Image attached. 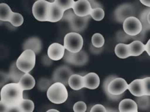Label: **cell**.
I'll list each match as a JSON object with an SVG mask.
<instances>
[{
  "instance_id": "bcb514c9",
  "label": "cell",
  "mask_w": 150,
  "mask_h": 112,
  "mask_svg": "<svg viewBox=\"0 0 150 112\" xmlns=\"http://www.w3.org/2000/svg\"><path fill=\"white\" fill-rule=\"evenodd\" d=\"M46 112H60V111L56 109H49L47 111H46Z\"/></svg>"
},
{
  "instance_id": "d590c367",
  "label": "cell",
  "mask_w": 150,
  "mask_h": 112,
  "mask_svg": "<svg viewBox=\"0 0 150 112\" xmlns=\"http://www.w3.org/2000/svg\"><path fill=\"white\" fill-rule=\"evenodd\" d=\"M74 15V12L73 9H70L67 10H65L64 12V14H63L62 20H66L67 22H69Z\"/></svg>"
},
{
  "instance_id": "e575fe53",
  "label": "cell",
  "mask_w": 150,
  "mask_h": 112,
  "mask_svg": "<svg viewBox=\"0 0 150 112\" xmlns=\"http://www.w3.org/2000/svg\"><path fill=\"white\" fill-rule=\"evenodd\" d=\"M144 91L145 95L150 96V77H146L143 79Z\"/></svg>"
},
{
  "instance_id": "7402d4cb",
  "label": "cell",
  "mask_w": 150,
  "mask_h": 112,
  "mask_svg": "<svg viewBox=\"0 0 150 112\" xmlns=\"http://www.w3.org/2000/svg\"><path fill=\"white\" fill-rule=\"evenodd\" d=\"M115 55L120 58L124 59L131 56L128 44L125 43L117 44L114 49Z\"/></svg>"
},
{
  "instance_id": "cb8c5ba5",
  "label": "cell",
  "mask_w": 150,
  "mask_h": 112,
  "mask_svg": "<svg viewBox=\"0 0 150 112\" xmlns=\"http://www.w3.org/2000/svg\"><path fill=\"white\" fill-rule=\"evenodd\" d=\"M149 12H150V8L144 9V10L139 14V18H138L142 23V32L144 33L147 30H150V24H149L147 19V16Z\"/></svg>"
},
{
  "instance_id": "f546056e",
  "label": "cell",
  "mask_w": 150,
  "mask_h": 112,
  "mask_svg": "<svg viewBox=\"0 0 150 112\" xmlns=\"http://www.w3.org/2000/svg\"><path fill=\"white\" fill-rule=\"evenodd\" d=\"M105 13L103 8H96L91 10L90 13V16L96 21H100L103 19L104 18Z\"/></svg>"
},
{
  "instance_id": "3957f363",
  "label": "cell",
  "mask_w": 150,
  "mask_h": 112,
  "mask_svg": "<svg viewBox=\"0 0 150 112\" xmlns=\"http://www.w3.org/2000/svg\"><path fill=\"white\" fill-rule=\"evenodd\" d=\"M36 61V54L30 50H24L16 61V64L19 69L25 74L31 71Z\"/></svg>"
},
{
  "instance_id": "7a4b0ae2",
  "label": "cell",
  "mask_w": 150,
  "mask_h": 112,
  "mask_svg": "<svg viewBox=\"0 0 150 112\" xmlns=\"http://www.w3.org/2000/svg\"><path fill=\"white\" fill-rule=\"evenodd\" d=\"M48 99L54 104H62L64 103L68 97V92L66 87L62 83H53L47 90Z\"/></svg>"
},
{
  "instance_id": "83f0119b",
  "label": "cell",
  "mask_w": 150,
  "mask_h": 112,
  "mask_svg": "<svg viewBox=\"0 0 150 112\" xmlns=\"http://www.w3.org/2000/svg\"><path fill=\"white\" fill-rule=\"evenodd\" d=\"M53 83H54L52 80L46 78H42L38 81V88L41 91H46L48 90Z\"/></svg>"
},
{
  "instance_id": "f35d334b",
  "label": "cell",
  "mask_w": 150,
  "mask_h": 112,
  "mask_svg": "<svg viewBox=\"0 0 150 112\" xmlns=\"http://www.w3.org/2000/svg\"><path fill=\"white\" fill-rule=\"evenodd\" d=\"M90 5H91V8L92 9H96V8H103V6L98 1H94V0H89L88 1Z\"/></svg>"
},
{
  "instance_id": "ba28073f",
  "label": "cell",
  "mask_w": 150,
  "mask_h": 112,
  "mask_svg": "<svg viewBox=\"0 0 150 112\" xmlns=\"http://www.w3.org/2000/svg\"><path fill=\"white\" fill-rule=\"evenodd\" d=\"M73 74V71L69 66L61 65L54 71L52 79L53 83H62L66 86L69 85V80L70 76Z\"/></svg>"
},
{
  "instance_id": "44dd1931",
  "label": "cell",
  "mask_w": 150,
  "mask_h": 112,
  "mask_svg": "<svg viewBox=\"0 0 150 112\" xmlns=\"http://www.w3.org/2000/svg\"><path fill=\"white\" fill-rule=\"evenodd\" d=\"M23 90H28L33 89L35 85V78L29 73L25 74L18 83Z\"/></svg>"
},
{
  "instance_id": "b9f144b4",
  "label": "cell",
  "mask_w": 150,
  "mask_h": 112,
  "mask_svg": "<svg viewBox=\"0 0 150 112\" xmlns=\"http://www.w3.org/2000/svg\"><path fill=\"white\" fill-rule=\"evenodd\" d=\"M9 108L7 105L0 101V112H8Z\"/></svg>"
},
{
  "instance_id": "9a60e30c",
  "label": "cell",
  "mask_w": 150,
  "mask_h": 112,
  "mask_svg": "<svg viewBox=\"0 0 150 112\" xmlns=\"http://www.w3.org/2000/svg\"><path fill=\"white\" fill-rule=\"evenodd\" d=\"M83 77L84 88L89 89H96L98 87L100 80L97 74L94 72H90L83 76Z\"/></svg>"
},
{
  "instance_id": "7c38bea8",
  "label": "cell",
  "mask_w": 150,
  "mask_h": 112,
  "mask_svg": "<svg viewBox=\"0 0 150 112\" xmlns=\"http://www.w3.org/2000/svg\"><path fill=\"white\" fill-rule=\"evenodd\" d=\"M64 12V10L58 4H57L54 1L52 2L50 7L48 22H57L62 20Z\"/></svg>"
},
{
  "instance_id": "277c9868",
  "label": "cell",
  "mask_w": 150,
  "mask_h": 112,
  "mask_svg": "<svg viewBox=\"0 0 150 112\" xmlns=\"http://www.w3.org/2000/svg\"><path fill=\"white\" fill-rule=\"evenodd\" d=\"M64 47L66 50L73 53L80 51L83 46V38L78 33L70 32L64 37Z\"/></svg>"
},
{
  "instance_id": "1f68e13d",
  "label": "cell",
  "mask_w": 150,
  "mask_h": 112,
  "mask_svg": "<svg viewBox=\"0 0 150 112\" xmlns=\"http://www.w3.org/2000/svg\"><path fill=\"white\" fill-rule=\"evenodd\" d=\"M116 39L120 43H124L128 40L131 39V36L126 34L124 30L119 31L117 33Z\"/></svg>"
},
{
  "instance_id": "4316f807",
  "label": "cell",
  "mask_w": 150,
  "mask_h": 112,
  "mask_svg": "<svg viewBox=\"0 0 150 112\" xmlns=\"http://www.w3.org/2000/svg\"><path fill=\"white\" fill-rule=\"evenodd\" d=\"M23 112H33L35 107L34 103L29 99H23L19 104Z\"/></svg>"
},
{
  "instance_id": "ac0fdd59",
  "label": "cell",
  "mask_w": 150,
  "mask_h": 112,
  "mask_svg": "<svg viewBox=\"0 0 150 112\" xmlns=\"http://www.w3.org/2000/svg\"><path fill=\"white\" fill-rule=\"evenodd\" d=\"M131 56L137 57L140 55L145 51V44L140 40H134L128 44Z\"/></svg>"
},
{
  "instance_id": "d6986e66",
  "label": "cell",
  "mask_w": 150,
  "mask_h": 112,
  "mask_svg": "<svg viewBox=\"0 0 150 112\" xmlns=\"http://www.w3.org/2000/svg\"><path fill=\"white\" fill-rule=\"evenodd\" d=\"M69 86L74 90H79L84 88V77L79 74L72 75L69 80Z\"/></svg>"
},
{
  "instance_id": "30bf717a",
  "label": "cell",
  "mask_w": 150,
  "mask_h": 112,
  "mask_svg": "<svg viewBox=\"0 0 150 112\" xmlns=\"http://www.w3.org/2000/svg\"><path fill=\"white\" fill-rule=\"evenodd\" d=\"M73 10L77 16L84 17L90 15L92 8L88 0H79L75 1Z\"/></svg>"
},
{
  "instance_id": "e0dca14e",
  "label": "cell",
  "mask_w": 150,
  "mask_h": 112,
  "mask_svg": "<svg viewBox=\"0 0 150 112\" xmlns=\"http://www.w3.org/2000/svg\"><path fill=\"white\" fill-rule=\"evenodd\" d=\"M88 56L87 53L84 50H81L77 53L72 52L70 64L81 66L85 65L88 62Z\"/></svg>"
},
{
  "instance_id": "52a82bcc",
  "label": "cell",
  "mask_w": 150,
  "mask_h": 112,
  "mask_svg": "<svg viewBox=\"0 0 150 112\" xmlns=\"http://www.w3.org/2000/svg\"><path fill=\"white\" fill-rule=\"evenodd\" d=\"M135 8L131 4H124L119 5L114 11V18L120 23H123L125 19L135 16Z\"/></svg>"
},
{
  "instance_id": "f1b7e54d",
  "label": "cell",
  "mask_w": 150,
  "mask_h": 112,
  "mask_svg": "<svg viewBox=\"0 0 150 112\" xmlns=\"http://www.w3.org/2000/svg\"><path fill=\"white\" fill-rule=\"evenodd\" d=\"M9 22L15 27H19L23 23V17L19 13L13 12Z\"/></svg>"
},
{
  "instance_id": "ab89813d",
  "label": "cell",
  "mask_w": 150,
  "mask_h": 112,
  "mask_svg": "<svg viewBox=\"0 0 150 112\" xmlns=\"http://www.w3.org/2000/svg\"><path fill=\"white\" fill-rule=\"evenodd\" d=\"M103 48H96L95 47H94L92 44L90 45V51L93 53V54H98L99 53H100L102 50H103Z\"/></svg>"
},
{
  "instance_id": "603a6c76",
  "label": "cell",
  "mask_w": 150,
  "mask_h": 112,
  "mask_svg": "<svg viewBox=\"0 0 150 112\" xmlns=\"http://www.w3.org/2000/svg\"><path fill=\"white\" fill-rule=\"evenodd\" d=\"M13 12L9 5L5 3L0 4V20L3 22H9Z\"/></svg>"
},
{
  "instance_id": "4fadbf2b",
  "label": "cell",
  "mask_w": 150,
  "mask_h": 112,
  "mask_svg": "<svg viewBox=\"0 0 150 112\" xmlns=\"http://www.w3.org/2000/svg\"><path fill=\"white\" fill-rule=\"evenodd\" d=\"M128 89L132 95L136 97H141L145 95L143 79H137L134 80L128 84Z\"/></svg>"
},
{
  "instance_id": "7dc6e473",
  "label": "cell",
  "mask_w": 150,
  "mask_h": 112,
  "mask_svg": "<svg viewBox=\"0 0 150 112\" xmlns=\"http://www.w3.org/2000/svg\"><path fill=\"white\" fill-rule=\"evenodd\" d=\"M147 19H148V22L149 23V24H150V12H149V13L148 14V16H147Z\"/></svg>"
},
{
  "instance_id": "7bdbcfd3",
  "label": "cell",
  "mask_w": 150,
  "mask_h": 112,
  "mask_svg": "<svg viewBox=\"0 0 150 112\" xmlns=\"http://www.w3.org/2000/svg\"><path fill=\"white\" fill-rule=\"evenodd\" d=\"M145 51L150 56V39L145 44Z\"/></svg>"
},
{
  "instance_id": "8fae6325",
  "label": "cell",
  "mask_w": 150,
  "mask_h": 112,
  "mask_svg": "<svg viewBox=\"0 0 150 112\" xmlns=\"http://www.w3.org/2000/svg\"><path fill=\"white\" fill-rule=\"evenodd\" d=\"M65 48L58 43H53L48 47L47 56L53 61H59L63 58Z\"/></svg>"
},
{
  "instance_id": "8d00e7d4",
  "label": "cell",
  "mask_w": 150,
  "mask_h": 112,
  "mask_svg": "<svg viewBox=\"0 0 150 112\" xmlns=\"http://www.w3.org/2000/svg\"><path fill=\"white\" fill-rule=\"evenodd\" d=\"M90 112H107V109L103 105L97 104L91 108Z\"/></svg>"
},
{
  "instance_id": "d6a6232c",
  "label": "cell",
  "mask_w": 150,
  "mask_h": 112,
  "mask_svg": "<svg viewBox=\"0 0 150 112\" xmlns=\"http://www.w3.org/2000/svg\"><path fill=\"white\" fill-rule=\"evenodd\" d=\"M73 109L74 112H86L87 106L84 102L79 101L74 104Z\"/></svg>"
},
{
  "instance_id": "d4e9b609",
  "label": "cell",
  "mask_w": 150,
  "mask_h": 112,
  "mask_svg": "<svg viewBox=\"0 0 150 112\" xmlns=\"http://www.w3.org/2000/svg\"><path fill=\"white\" fill-rule=\"evenodd\" d=\"M135 102L138 108L140 110H146L150 107V97L147 95L137 97Z\"/></svg>"
},
{
  "instance_id": "8992f818",
  "label": "cell",
  "mask_w": 150,
  "mask_h": 112,
  "mask_svg": "<svg viewBox=\"0 0 150 112\" xmlns=\"http://www.w3.org/2000/svg\"><path fill=\"white\" fill-rule=\"evenodd\" d=\"M123 30L130 36H136L139 34L142 30L141 21L135 16H132L125 20L122 23Z\"/></svg>"
},
{
  "instance_id": "484cf974",
  "label": "cell",
  "mask_w": 150,
  "mask_h": 112,
  "mask_svg": "<svg viewBox=\"0 0 150 112\" xmlns=\"http://www.w3.org/2000/svg\"><path fill=\"white\" fill-rule=\"evenodd\" d=\"M104 38L103 36L98 33H95L91 37V44L96 48H102L104 44Z\"/></svg>"
},
{
  "instance_id": "c3c4849f",
  "label": "cell",
  "mask_w": 150,
  "mask_h": 112,
  "mask_svg": "<svg viewBox=\"0 0 150 112\" xmlns=\"http://www.w3.org/2000/svg\"><path fill=\"white\" fill-rule=\"evenodd\" d=\"M137 112H138V111H137Z\"/></svg>"
},
{
  "instance_id": "6da1fadb",
  "label": "cell",
  "mask_w": 150,
  "mask_h": 112,
  "mask_svg": "<svg viewBox=\"0 0 150 112\" xmlns=\"http://www.w3.org/2000/svg\"><path fill=\"white\" fill-rule=\"evenodd\" d=\"M23 89L18 83H9L1 90V100L9 107L18 106L23 99Z\"/></svg>"
},
{
  "instance_id": "4dcf8cb0",
  "label": "cell",
  "mask_w": 150,
  "mask_h": 112,
  "mask_svg": "<svg viewBox=\"0 0 150 112\" xmlns=\"http://www.w3.org/2000/svg\"><path fill=\"white\" fill-rule=\"evenodd\" d=\"M54 1L64 11L70 9H73L75 2V1L73 0H55Z\"/></svg>"
},
{
  "instance_id": "ffe728a7",
  "label": "cell",
  "mask_w": 150,
  "mask_h": 112,
  "mask_svg": "<svg viewBox=\"0 0 150 112\" xmlns=\"http://www.w3.org/2000/svg\"><path fill=\"white\" fill-rule=\"evenodd\" d=\"M8 74L10 80L13 83H19L21 78L25 74V73L18 68L16 64V61H14L12 63L9 68V72Z\"/></svg>"
},
{
  "instance_id": "5b68a950",
  "label": "cell",
  "mask_w": 150,
  "mask_h": 112,
  "mask_svg": "<svg viewBox=\"0 0 150 112\" xmlns=\"http://www.w3.org/2000/svg\"><path fill=\"white\" fill-rule=\"evenodd\" d=\"M51 2L38 0L32 6V13L35 18L40 22H48Z\"/></svg>"
},
{
  "instance_id": "2e32d148",
  "label": "cell",
  "mask_w": 150,
  "mask_h": 112,
  "mask_svg": "<svg viewBox=\"0 0 150 112\" xmlns=\"http://www.w3.org/2000/svg\"><path fill=\"white\" fill-rule=\"evenodd\" d=\"M138 109V107L135 101L130 99L122 100L118 106L120 112H137Z\"/></svg>"
},
{
  "instance_id": "ee69618b",
  "label": "cell",
  "mask_w": 150,
  "mask_h": 112,
  "mask_svg": "<svg viewBox=\"0 0 150 112\" xmlns=\"http://www.w3.org/2000/svg\"><path fill=\"white\" fill-rule=\"evenodd\" d=\"M140 2L144 5L150 8V0H141Z\"/></svg>"
},
{
  "instance_id": "9c48e42d",
  "label": "cell",
  "mask_w": 150,
  "mask_h": 112,
  "mask_svg": "<svg viewBox=\"0 0 150 112\" xmlns=\"http://www.w3.org/2000/svg\"><path fill=\"white\" fill-rule=\"evenodd\" d=\"M90 17V15L84 17H80L77 16L74 13L71 19L68 22L69 23L70 29L73 31V32L78 33L83 32L88 26V23Z\"/></svg>"
},
{
  "instance_id": "60d3db41",
  "label": "cell",
  "mask_w": 150,
  "mask_h": 112,
  "mask_svg": "<svg viewBox=\"0 0 150 112\" xmlns=\"http://www.w3.org/2000/svg\"><path fill=\"white\" fill-rule=\"evenodd\" d=\"M8 112H23L22 108L20 107V106H15L13 107H11L9 108Z\"/></svg>"
},
{
  "instance_id": "74e56055",
  "label": "cell",
  "mask_w": 150,
  "mask_h": 112,
  "mask_svg": "<svg viewBox=\"0 0 150 112\" xmlns=\"http://www.w3.org/2000/svg\"><path fill=\"white\" fill-rule=\"evenodd\" d=\"M71 54H72V52H70L69 51H68L67 50H65L64 54V56L63 58L64 61L67 64H70V60H71Z\"/></svg>"
},
{
  "instance_id": "5bb4252c",
  "label": "cell",
  "mask_w": 150,
  "mask_h": 112,
  "mask_svg": "<svg viewBox=\"0 0 150 112\" xmlns=\"http://www.w3.org/2000/svg\"><path fill=\"white\" fill-rule=\"evenodd\" d=\"M42 48L41 40L37 37H32L27 39L23 43V50H30L35 54H39Z\"/></svg>"
},
{
  "instance_id": "f6af8a7d",
  "label": "cell",
  "mask_w": 150,
  "mask_h": 112,
  "mask_svg": "<svg viewBox=\"0 0 150 112\" xmlns=\"http://www.w3.org/2000/svg\"><path fill=\"white\" fill-rule=\"evenodd\" d=\"M106 109H107V112H120L118 110L110 108V107H106Z\"/></svg>"
},
{
  "instance_id": "836d02e7",
  "label": "cell",
  "mask_w": 150,
  "mask_h": 112,
  "mask_svg": "<svg viewBox=\"0 0 150 112\" xmlns=\"http://www.w3.org/2000/svg\"><path fill=\"white\" fill-rule=\"evenodd\" d=\"M0 76H1V79H0V85L1 87L2 88L4 85L8 84L7 83L8 82L9 80H10L8 74L1 71L0 72Z\"/></svg>"
}]
</instances>
